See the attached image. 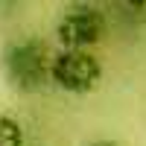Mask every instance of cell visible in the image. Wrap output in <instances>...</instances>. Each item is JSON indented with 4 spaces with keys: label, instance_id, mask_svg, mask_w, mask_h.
<instances>
[{
    "label": "cell",
    "instance_id": "6da1fadb",
    "mask_svg": "<svg viewBox=\"0 0 146 146\" xmlns=\"http://www.w3.org/2000/svg\"><path fill=\"white\" fill-rule=\"evenodd\" d=\"M50 62H53V56L47 53V47L41 41L21 38V41H12L3 47L0 67H3L6 85L29 94V91H38L50 79Z\"/></svg>",
    "mask_w": 146,
    "mask_h": 146
},
{
    "label": "cell",
    "instance_id": "277c9868",
    "mask_svg": "<svg viewBox=\"0 0 146 146\" xmlns=\"http://www.w3.org/2000/svg\"><path fill=\"white\" fill-rule=\"evenodd\" d=\"M0 146H23V129L9 114H0Z\"/></svg>",
    "mask_w": 146,
    "mask_h": 146
},
{
    "label": "cell",
    "instance_id": "5b68a950",
    "mask_svg": "<svg viewBox=\"0 0 146 146\" xmlns=\"http://www.w3.org/2000/svg\"><path fill=\"white\" fill-rule=\"evenodd\" d=\"M88 146H120V143H114V140H108V137H100V140H91Z\"/></svg>",
    "mask_w": 146,
    "mask_h": 146
},
{
    "label": "cell",
    "instance_id": "7a4b0ae2",
    "mask_svg": "<svg viewBox=\"0 0 146 146\" xmlns=\"http://www.w3.org/2000/svg\"><path fill=\"white\" fill-rule=\"evenodd\" d=\"M50 82L67 94H88L102 82V64L88 50H58L50 62Z\"/></svg>",
    "mask_w": 146,
    "mask_h": 146
},
{
    "label": "cell",
    "instance_id": "3957f363",
    "mask_svg": "<svg viewBox=\"0 0 146 146\" xmlns=\"http://www.w3.org/2000/svg\"><path fill=\"white\" fill-rule=\"evenodd\" d=\"M105 35V15L91 3L67 9L56 23V41L62 50H88Z\"/></svg>",
    "mask_w": 146,
    "mask_h": 146
}]
</instances>
